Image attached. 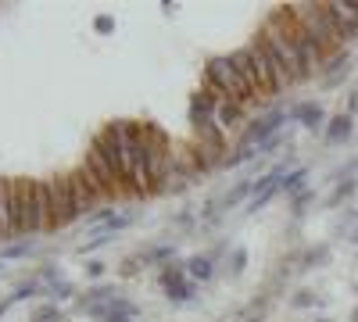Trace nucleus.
<instances>
[{"mask_svg": "<svg viewBox=\"0 0 358 322\" xmlns=\"http://www.w3.org/2000/svg\"><path fill=\"white\" fill-rule=\"evenodd\" d=\"M204 90H212L219 101H233V104H244L248 111L258 104L255 97H251V90H248V82H244V75L236 72V65L229 61V54H222V57H212V61L204 65Z\"/></svg>", "mask_w": 358, "mask_h": 322, "instance_id": "1", "label": "nucleus"}, {"mask_svg": "<svg viewBox=\"0 0 358 322\" xmlns=\"http://www.w3.org/2000/svg\"><path fill=\"white\" fill-rule=\"evenodd\" d=\"M290 15L297 18V25L305 29V33L319 43V50L330 57V54H337V50H344V43H341V36H337V29H334V22H330V11H326V0H305V4H290Z\"/></svg>", "mask_w": 358, "mask_h": 322, "instance_id": "2", "label": "nucleus"}, {"mask_svg": "<svg viewBox=\"0 0 358 322\" xmlns=\"http://www.w3.org/2000/svg\"><path fill=\"white\" fill-rule=\"evenodd\" d=\"M143 158H147V175H151L155 193H158V186L165 183V175H169L172 165H176L172 136H169L158 122H143Z\"/></svg>", "mask_w": 358, "mask_h": 322, "instance_id": "3", "label": "nucleus"}, {"mask_svg": "<svg viewBox=\"0 0 358 322\" xmlns=\"http://www.w3.org/2000/svg\"><path fill=\"white\" fill-rule=\"evenodd\" d=\"M262 40L273 47V54L283 61V68L290 72L294 86H297V82H305V79H312L308 68H305V61H301V54H297V47H294V40H290V33L276 22V15H268V18L262 22Z\"/></svg>", "mask_w": 358, "mask_h": 322, "instance_id": "4", "label": "nucleus"}, {"mask_svg": "<svg viewBox=\"0 0 358 322\" xmlns=\"http://www.w3.org/2000/svg\"><path fill=\"white\" fill-rule=\"evenodd\" d=\"M276 22L287 29V33H290V40H294V47H297V54H301V61H305V68H308V75H319L322 72V65H326V54L319 50V43L305 33V29L301 25H297V18L290 15V4H280L276 11Z\"/></svg>", "mask_w": 358, "mask_h": 322, "instance_id": "5", "label": "nucleus"}, {"mask_svg": "<svg viewBox=\"0 0 358 322\" xmlns=\"http://www.w3.org/2000/svg\"><path fill=\"white\" fill-rule=\"evenodd\" d=\"M47 197H50V215H54V229H65L79 219L76 200H72V186H69V172L47 175Z\"/></svg>", "mask_w": 358, "mask_h": 322, "instance_id": "6", "label": "nucleus"}, {"mask_svg": "<svg viewBox=\"0 0 358 322\" xmlns=\"http://www.w3.org/2000/svg\"><path fill=\"white\" fill-rule=\"evenodd\" d=\"M15 229L18 237H36V180L15 175Z\"/></svg>", "mask_w": 358, "mask_h": 322, "instance_id": "7", "label": "nucleus"}, {"mask_svg": "<svg viewBox=\"0 0 358 322\" xmlns=\"http://www.w3.org/2000/svg\"><path fill=\"white\" fill-rule=\"evenodd\" d=\"M283 122H290V115L280 111V108L258 115V119H251V122L244 126L241 140H236V147H251V151H258V143H265L268 136H276V133L283 129Z\"/></svg>", "mask_w": 358, "mask_h": 322, "instance_id": "8", "label": "nucleus"}, {"mask_svg": "<svg viewBox=\"0 0 358 322\" xmlns=\"http://www.w3.org/2000/svg\"><path fill=\"white\" fill-rule=\"evenodd\" d=\"M69 186H72V200H76V212H79V219H90L97 208H104V197L94 190V183H90V175L83 172V168H72L69 172Z\"/></svg>", "mask_w": 358, "mask_h": 322, "instance_id": "9", "label": "nucleus"}, {"mask_svg": "<svg viewBox=\"0 0 358 322\" xmlns=\"http://www.w3.org/2000/svg\"><path fill=\"white\" fill-rule=\"evenodd\" d=\"M15 237V175H0V244H11Z\"/></svg>", "mask_w": 358, "mask_h": 322, "instance_id": "10", "label": "nucleus"}, {"mask_svg": "<svg viewBox=\"0 0 358 322\" xmlns=\"http://www.w3.org/2000/svg\"><path fill=\"white\" fill-rule=\"evenodd\" d=\"M326 11H330V22L337 29L341 43H355L358 40V15L351 11L348 0H326Z\"/></svg>", "mask_w": 358, "mask_h": 322, "instance_id": "11", "label": "nucleus"}, {"mask_svg": "<svg viewBox=\"0 0 358 322\" xmlns=\"http://www.w3.org/2000/svg\"><path fill=\"white\" fill-rule=\"evenodd\" d=\"M248 50L255 57V68H258V79H262V97H276L280 90H276V75H273V65H268V47H265L262 33L248 43Z\"/></svg>", "mask_w": 358, "mask_h": 322, "instance_id": "12", "label": "nucleus"}, {"mask_svg": "<svg viewBox=\"0 0 358 322\" xmlns=\"http://www.w3.org/2000/svg\"><path fill=\"white\" fill-rule=\"evenodd\" d=\"M280 183H283V175L276 172V168H268V172H262L258 180H255V193H251V204H248V215H255V212H262L268 200H273L276 193H280Z\"/></svg>", "mask_w": 358, "mask_h": 322, "instance_id": "13", "label": "nucleus"}, {"mask_svg": "<svg viewBox=\"0 0 358 322\" xmlns=\"http://www.w3.org/2000/svg\"><path fill=\"white\" fill-rule=\"evenodd\" d=\"M319 75H322V86H326V90H337V86H344V79L351 75V54H348V47L326 57V65H322Z\"/></svg>", "mask_w": 358, "mask_h": 322, "instance_id": "14", "label": "nucleus"}, {"mask_svg": "<svg viewBox=\"0 0 358 322\" xmlns=\"http://www.w3.org/2000/svg\"><path fill=\"white\" fill-rule=\"evenodd\" d=\"M287 115H290V122L305 126V129H312V133H322V129H326V122H330L319 101H301V104H294Z\"/></svg>", "mask_w": 358, "mask_h": 322, "instance_id": "15", "label": "nucleus"}, {"mask_svg": "<svg viewBox=\"0 0 358 322\" xmlns=\"http://www.w3.org/2000/svg\"><path fill=\"white\" fill-rule=\"evenodd\" d=\"M229 61L236 65V72L244 75V82H248V90H251V97L258 101V97H262V79H258V68H255V57H251V50H248V47H241V50H233V54H229Z\"/></svg>", "mask_w": 358, "mask_h": 322, "instance_id": "16", "label": "nucleus"}, {"mask_svg": "<svg viewBox=\"0 0 358 322\" xmlns=\"http://www.w3.org/2000/svg\"><path fill=\"white\" fill-rule=\"evenodd\" d=\"M244 122H248V108H244V104L219 101V108H215V126H219L222 133H229V129H241Z\"/></svg>", "mask_w": 358, "mask_h": 322, "instance_id": "17", "label": "nucleus"}, {"mask_svg": "<svg viewBox=\"0 0 358 322\" xmlns=\"http://www.w3.org/2000/svg\"><path fill=\"white\" fill-rule=\"evenodd\" d=\"M351 133H355V119L341 111V115H334V119L326 122V129H322V140L330 143V147H337V143H344Z\"/></svg>", "mask_w": 358, "mask_h": 322, "instance_id": "18", "label": "nucleus"}, {"mask_svg": "<svg viewBox=\"0 0 358 322\" xmlns=\"http://www.w3.org/2000/svg\"><path fill=\"white\" fill-rule=\"evenodd\" d=\"M194 294H197V283H194L190 276H187V279H176V283L165 286V298H169L172 305H190Z\"/></svg>", "mask_w": 358, "mask_h": 322, "instance_id": "19", "label": "nucleus"}, {"mask_svg": "<svg viewBox=\"0 0 358 322\" xmlns=\"http://www.w3.org/2000/svg\"><path fill=\"white\" fill-rule=\"evenodd\" d=\"M305 190H308V168H305V165H297L294 172H287V175H283L280 193H287V197H297V193H305Z\"/></svg>", "mask_w": 358, "mask_h": 322, "instance_id": "20", "label": "nucleus"}, {"mask_svg": "<svg viewBox=\"0 0 358 322\" xmlns=\"http://www.w3.org/2000/svg\"><path fill=\"white\" fill-rule=\"evenodd\" d=\"M187 276L194 279V283H208L215 276V261L208 258V254H194L190 261H187Z\"/></svg>", "mask_w": 358, "mask_h": 322, "instance_id": "21", "label": "nucleus"}, {"mask_svg": "<svg viewBox=\"0 0 358 322\" xmlns=\"http://www.w3.org/2000/svg\"><path fill=\"white\" fill-rule=\"evenodd\" d=\"M136 258H140V265H143V269H147V265H169V261L176 258V247H172V244H158V247L140 251Z\"/></svg>", "mask_w": 358, "mask_h": 322, "instance_id": "22", "label": "nucleus"}, {"mask_svg": "<svg viewBox=\"0 0 358 322\" xmlns=\"http://www.w3.org/2000/svg\"><path fill=\"white\" fill-rule=\"evenodd\" d=\"M355 190H358V180H355V175H351V180H337L334 190H330V197H326V208H341L348 197H355Z\"/></svg>", "mask_w": 358, "mask_h": 322, "instance_id": "23", "label": "nucleus"}, {"mask_svg": "<svg viewBox=\"0 0 358 322\" xmlns=\"http://www.w3.org/2000/svg\"><path fill=\"white\" fill-rule=\"evenodd\" d=\"M251 193H255V180H241L233 190H226V197L219 200V208H222V212H226V208H236V204H241L244 197H251Z\"/></svg>", "mask_w": 358, "mask_h": 322, "instance_id": "24", "label": "nucleus"}, {"mask_svg": "<svg viewBox=\"0 0 358 322\" xmlns=\"http://www.w3.org/2000/svg\"><path fill=\"white\" fill-rule=\"evenodd\" d=\"M115 240V233L108 229V226H97L94 233H90V240L86 244H79V254H94V251H101L104 244H111Z\"/></svg>", "mask_w": 358, "mask_h": 322, "instance_id": "25", "label": "nucleus"}, {"mask_svg": "<svg viewBox=\"0 0 358 322\" xmlns=\"http://www.w3.org/2000/svg\"><path fill=\"white\" fill-rule=\"evenodd\" d=\"M330 244H319V247H308L305 254H301V269H322L326 261H330Z\"/></svg>", "mask_w": 358, "mask_h": 322, "instance_id": "26", "label": "nucleus"}, {"mask_svg": "<svg viewBox=\"0 0 358 322\" xmlns=\"http://www.w3.org/2000/svg\"><path fill=\"white\" fill-rule=\"evenodd\" d=\"M115 294H118V290H115V286H104V283H101V286H90V290H86V294L79 298V308L86 312V308H94V305H101V301H108V298H115Z\"/></svg>", "mask_w": 358, "mask_h": 322, "instance_id": "27", "label": "nucleus"}, {"mask_svg": "<svg viewBox=\"0 0 358 322\" xmlns=\"http://www.w3.org/2000/svg\"><path fill=\"white\" fill-rule=\"evenodd\" d=\"M36 251V240L33 237H22V240H11L0 247V258H25V254H33Z\"/></svg>", "mask_w": 358, "mask_h": 322, "instance_id": "28", "label": "nucleus"}, {"mask_svg": "<svg viewBox=\"0 0 358 322\" xmlns=\"http://www.w3.org/2000/svg\"><path fill=\"white\" fill-rule=\"evenodd\" d=\"M255 158H258V151H251V147H233V154L222 158V168H241V165H248Z\"/></svg>", "mask_w": 358, "mask_h": 322, "instance_id": "29", "label": "nucleus"}, {"mask_svg": "<svg viewBox=\"0 0 358 322\" xmlns=\"http://www.w3.org/2000/svg\"><path fill=\"white\" fill-rule=\"evenodd\" d=\"M312 200H315V190H305V193L290 197V215H294V219H305V212H308Z\"/></svg>", "mask_w": 358, "mask_h": 322, "instance_id": "30", "label": "nucleus"}, {"mask_svg": "<svg viewBox=\"0 0 358 322\" xmlns=\"http://www.w3.org/2000/svg\"><path fill=\"white\" fill-rule=\"evenodd\" d=\"M176 279H187V261H169V265L162 269V286H169Z\"/></svg>", "mask_w": 358, "mask_h": 322, "instance_id": "31", "label": "nucleus"}, {"mask_svg": "<svg viewBox=\"0 0 358 322\" xmlns=\"http://www.w3.org/2000/svg\"><path fill=\"white\" fill-rule=\"evenodd\" d=\"M47 298H54V305H57V301H69V298H76V286H72L69 279H62V283L47 286Z\"/></svg>", "mask_w": 358, "mask_h": 322, "instance_id": "32", "label": "nucleus"}, {"mask_svg": "<svg viewBox=\"0 0 358 322\" xmlns=\"http://www.w3.org/2000/svg\"><path fill=\"white\" fill-rule=\"evenodd\" d=\"M290 305L294 308H315V305H322V298L315 294V290H297V294L290 298Z\"/></svg>", "mask_w": 358, "mask_h": 322, "instance_id": "33", "label": "nucleus"}, {"mask_svg": "<svg viewBox=\"0 0 358 322\" xmlns=\"http://www.w3.org/2000/svg\"><path fill=\"white\" fill-rule=\"evenodd\" d=\"M244 269H248V251L233 247V254H229V276H244Z\"/></svg>", "mask_w": 358, "mask_h": 322, "instance_id": "34", "label": "nucleus"}, {"mask_svg": "<svg viewBox=\"0 0 358 322\" xmlns=\"http://www.w3.org/2000/svg\"><path fill=\"white\" fill-rule=\"evenodd\" d=\"M33 322H62V308H57V305H43V308L33 315Z\"/></svg>", "mask_w": 358, "mask_h": 322, "instance_id": "35", "label": "nucleus"}, {"mask_svg": "<svg viewBox=\"0 0 358 322\" xmlns=\"http://www.w3.org/2000/svg\"><path fill=\"white\" fill-rule=\"evenodd\" d=\"M140 269H143V265H140V258L133 254V258H126V261H122V269H118V276H126V279H129V276H136Z\"/></svg>", "mask_w": 358, "mask_h": 322, "instance_id": "36", "label": "nucleus"}, {"mask_svg": "<svg viewBox=\"0 0 358 322\" xmlns=\"http://www.w3.org/2000/svg\"><path fill=\"white\" fill-rule=\"evenodd\" d=\"M104 272H108V265H104L101 258H90V261H86V276H94V279H101Z\"/></svg>", "mask_w": 358, "mask_h": 322, "instance_id": "37", "label": "nucleus"}, {"mask_svg": "<svg viewBox=\"0 0 358 322\" xmlns=\"http://www.w3.org/2000/svg\"><path fill=\"white\" fill-rule=\"evenodd\" d=\"M94 29H97V33H111V29H115V18H111V15H97Z\"/></svg>", "mask_w": 358, "mask_h": 322, "instance_id": "38", "label": "nucleus"}, {"mask_svg": "<svg viewBox=\"0 0 358 322\" xmlns=\"http://www.w3.org/2000/svg\"><path fill=\"white\" fill-rule=\"evenodd\" d=\"M344 115H351V119L358 115V86H355V90L348 94V108H344Z\"/></svg>", "mask_w": 358, "mask_h": 322, "instance_id": "39", "label": "nucleus"}, {"mask_svg": "<svg viewBox=\"0 0 358 322\" xmlns=\"http://www.w3.org/2000/svg\"><path fill=\"white\" fill-rule=\"evenodd\" d=\"M11 308V298H4V301H0V319H4V312Z\"/></svg>", "mask_w": 358, "mask_h": 322, "instance_id": "40", "label": "nucleus"}, {"mask_svg": "<svg viewBox=\"0 0 358 322\" xmlns=\"http://www.w3.org/2000/svg\"><path fill=\"white\" fill-rule=\"evenodd\" d=\"M348 4H351V11H355V15H358V0H348Z\"/></svg>", "mask_w": 358, "mask_h": 322, "instance_id": "41", "label": "nucleus"}, {"mask_svg": "<svg viewBox=\"0 0 358 322\" xmlns=\"http://www.w3.org/2000/svg\"><path fill=\"white\" fill-rule=\"evenodd\" d=\"M351 322H358V308H355V312H351Z\"/></svg>", "mask_w": 358, "mask_h": 322, "instance_id": "42", "label": "nucleus"}, {"mask_svg": "<svg viewBox=\"0 0 358 322\" xmlns=\"http://www.w3.org/2000/svg\"><path fill=\"white\" fill-rule=\"evenodd\" d=\"M111 322H133V319H111Z\"/></svg>", "mask_w": 358, "mask_h": 322, "instance_id": "43", "label": "nucleus"}, {"mask_svg": "<svg viewBox=\"0 0 358 322\" xmlns=\"http://www.w3.org/2000/svg\"><path fill=\"white\" fill-rule=\"evenodd\" d=\"M315 322H334V319H315Z\"/></svg>", "mask_w": 358, "mask_h": 322, "instance_id": "44", "label": "nucleus"}, {"mask_svg": "<svg viewBox=\"0 0 358 322\" xmlns=\"http://www.w3.org/2000/svg\"><path fill=\"white\" fill-rule=\"evenodd\" d=\"M355 294H358V286H355Z\"/></svg>", "mask_w": 358, "mask_h": 322, "instance_id": "45", "label": "nucleus"}]
</instances>
